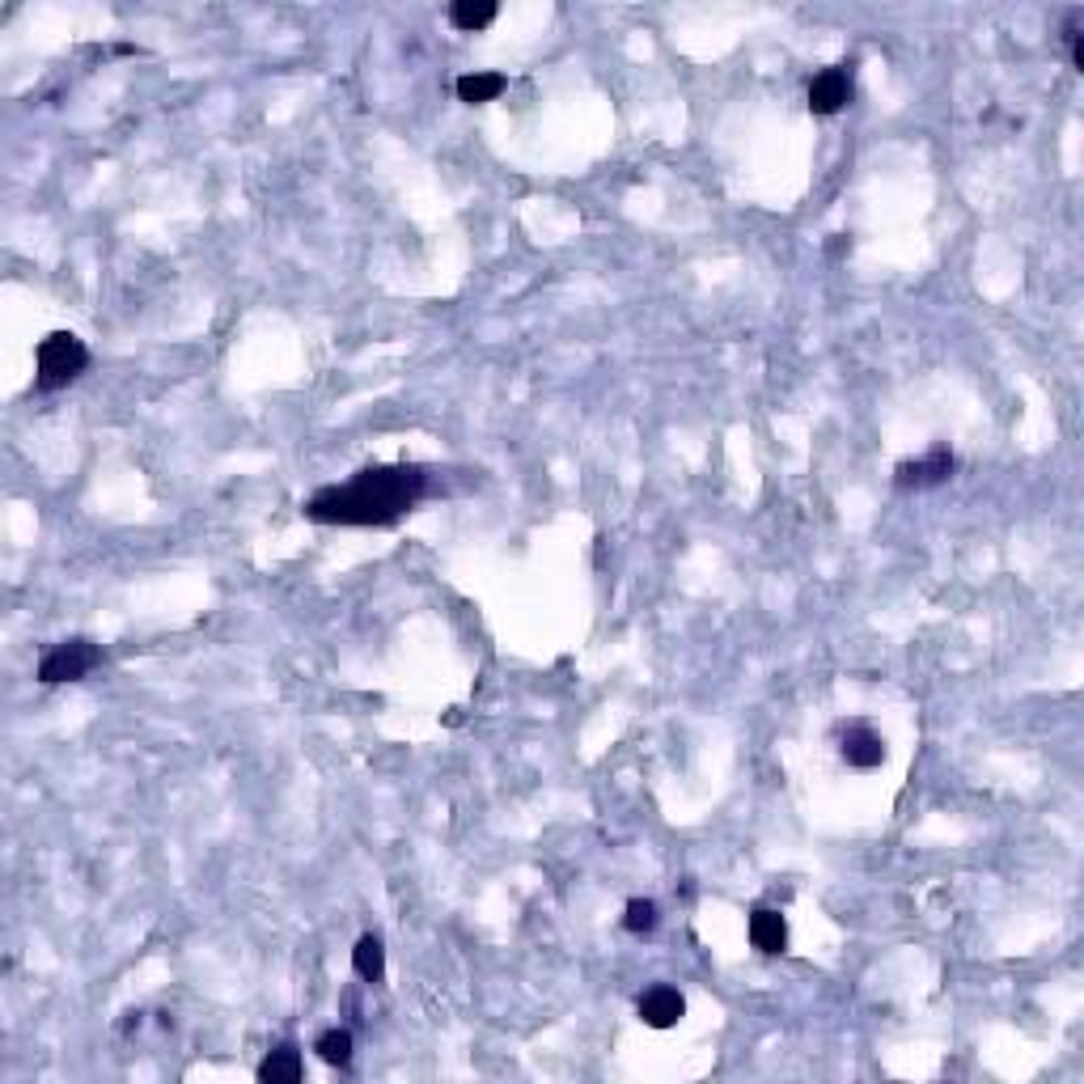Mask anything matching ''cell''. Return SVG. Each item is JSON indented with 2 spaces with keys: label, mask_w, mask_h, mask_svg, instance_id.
Wrapping results in <instances>:
<instances>
[{
  "label": "cell",
  "mask_w": 1084,
  "mask_h": 1084,
  "mask_svg": "<svg viewBox=\"0 0 1084 1084\" xmlns=\"http://www.w3.org/2000/svg\"><path fill=\"white\" fill-rule=\"evenodd\" d=\"M839 755L847 767H860V771H872V767H881L886 762V741L877 737L872 729L865 725H852V729L843 733V746Z\"/></svg>",
  "instance_id": "52a82bcc"
},
{
  "label": "cell",
  "mask_w": 1084,
  "mask_h": 1084,
  "mask_svg": "<svg viewBox=\"0 0 1084 1084\" xmlns=\"http://www.w3.org/2000/svg\"><path fill=\"white\" fill-rule=\"evenodd\" d=\"M491 22H496V0H454L449 4V26L454 30L475 34V30H488Z\"/></svg>",
  "instance_id": "8fae6325"
},
{
  "label": "cell",
  "mask_w": 1084,
  "mask_h": 1084,
  "mask_svg": "<svg viewBox=\"0 0 1084 1084\" xmlns=\"http://www.w3.org/2000/svg\"><path fill=\"white\" fill-rule=\"evenodd\" d=\"M636 1012H640V1021L649 1026V1030H674L678 1021L686 1017V1000H682V991L678 987H649L640 1000H636Z\"/></svg>",
  "instance_id": "5b68a950"
},
{
  "label": "cell",
  "mask_w": 1084,
  "mask_h": 1084,
  "mask_svg": "<svg viewBox=\"0 0 1084 1084\" xmlns=\"http://www.w3.org/2000/svg\"><path fill=\"white\" fill-rule=\"evenodd\" d=\"M314 1051H318V1059L323 1063H330V1067H348L353 1063V1051H356V1042H353V1033L348 1030H323L318 1033V1042H314Z\"/></svg>",
  "instance_id": "4fadbf2b"
},
{
  "label": "cell",
  "mask_w": 1084,
  "mask_h": 1084,
  "mask_svg": "<svg viewBox=\"0 0 1084 1084\" xmlns=\"http://www.w3.org/2000/svg\"><path fill=\"white\" fill-rule=\"evenodd\" d=\"M953 470H957V458H953V449L948 445H932L923 458H907L895 466V484L902 491H923V488H941L953 479Z\"/></svg>",
  "instance_id": "277c9868"
},
{
  "label": "cell",
  "mask_w": 1084,
  "mask_h": 1084,
  "mask_svg": "<svg viewBox=\"0 0 1084 1084\" xmlns=\"http://www.w3.org/2000/svg\"><path fill=\"white\" fill-rule=\"evenodd\" d=\"M305 1076V1063H301L297 1047H275L263 1063H259V1081L263 1084H297Z\"/></svg>",
  "instance_id": "9c48e42d"
},
{
  "label": "cell",
  "mask_w": 1084,
  "mask_h": 1084,
  "mask_svg": "<svg viewBox=\"0 0 1084 1084\" xmlns=\"http://www.w3.org/2000/svg\"><path fill=\"white\" fill-rule=\"evenodd\" d=\"M505 73H466V77H458V98L466 102V107H484V102H496L500 94H505Z\"/></svg>",
  "instance_id": "30bf717a"
},
{
  "label": "cell",
  "mask_w": 1084,
  "mask_h": 1084,
  "mask_svg": "<svg viewBox=\"0 0 1084 1084\" xmlns=\"http://www.w3.org/2000/svg\"><path fill=\"white\" fill-rule=\"evenodd\" d=\"M102 665V649L94 644V640H64V644H55L43 661H39V682L43 686H59V682H82L85 674H94Z\"/></svg>",
  "instance_id": "3957f363"
},
{
  "label": "cell",
  "mask_w": 1084,
  "mask_h": 1084,
  "mask_svg": "<svg viewBox=\"0 0 1084 1084\" xmlns=\"http://www.w3.org/2000/svg\"><path fill=\"white\" fill-rule=\"evenodd\" d=\"M852 102V73L847 64H835L810 82V110L813 115H839Z\"/></svg>",
  "instance_id": "8992f818"
},
{
  "label": "cell",
  "mask_w": 1084,
  "mask_h": 1084,
  "mask_svg": "<svg viewBox=\"0 0 1084 1084\" xmlns=\"http://www.w3.org/2000/svg\"><path fill=\"white\" fill-rule=\"evenodd\" d=\"M424 466H365L348 484L314 491L301 513L318 525H394L429 496Z\"/></svg>",
  "instance_id": "6da1fadb"
},
{
  "label": "cell",
  "mask_w": 1084,
  "mask_h": 1084,
  "mask_svg": "<svg viewBox=\"0 0 1084 1084\" xmlns=\"http://www.w3.org/2000/svg\"><path fill=\"white\" fill-rule=\"evenodd\" d=\"M353 971L365 983H381L386 978V948H381L378 936H360L353 948Z\"/></svg>",
  "instance_id": "7c38bea8"
},
{
  "label": "cell",
  "mask_w": 1084,
  "mask_h": 1084,
  "mask_svg": "<svg viewBox=\"0 0 1084 1084\" xmlns=\"http://www.w3.org/2000/svg\"><path fill=\"white\" fill-rule=\"evenodd\" d=\"M750 945L759 948V953H784L788 948V920L780 911H767L759 907L755 915H750Z\"/></svg>",
  "instance_id": "ba28073f"
},
{
  "label": "cell",
  "mask_w": 1084,
  "mask_h": 1084,
  "mask_svg": "<svg viewBox=\"0 0 1084 1084\" xmlns=\"http://www.w3.org/2000/svg\"><path fill=\"white\" fill-rule=\"evenodd\" d=\"M657 902H649V898H631L624 907V928L631 932V936H649L652 928H657Z\"/></svg>",
  "instance_id": "5bb4252c"
},
{
  "label": "cell",
  "mask_w": 1084,
  "mask_h": 1084,
  "mask_svg": "<svg viewBox=\"0 0 1084 1084\" xmlns=\"http://www.w3.org/2000/svg\"><path fill=\"white\" fill-rule=\"evenodd\" d=\"M89 365V348L73 330H52L39 353H34V390L52 394V390H64L68 381H77Z\"/></svg>",
  "instance_id": "7a4b0ae2"
},
{
  "label": "cell",
  "mask_w": 1084,
  "mask_h": 1084,
  "mask_svg": "<svg viewBox=\"0 0 1084 1084\" xmlns=\"http://www.w3.org/2000/svg\"><path fill=\"white\" fill-rule=\"evenodd\" d=\"M1063 43H1067V59H1072V68L1084 73V13H1067V22H1063Z\"/></svg>",
  "instance_id": "9a60e30c"
}]
</instances>
